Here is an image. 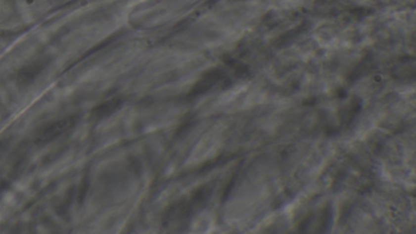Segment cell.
Returning a JSON list of instances; mask_svg holds the SVG:
<instances>
[{
	"label": "cell",
	"instance_id": "obj_1",
	"mask_svg": "<svg viewBox=\"0 0 416 234\" xmlns=\"http://www.w3.org/2000/svg\"><path fill=\"white\" fill-rule=\"evenodd\" d=\"M76 121L77 120L75 117H68L47 125L44 130L39 133L38 142L46 143L55 139L57 137L60 136L62 134L73 127V125H75Z\"/></svg>",
	"mask_w": 416,
	"mask_h": 234
},
{
	"label": "cell",
	"instance_id": "obj_2",
	"mask_svg": "<svg viewBox=\"0 0 416 234\" xmlns=\"http://www.w3.org/2000/svg\"><path fill=\"white\" fill-rule=\"evenodd\" d=\"M118 103L116 102H108L107 104L102 105L100 107V109L98 110L99 115H100L101 113L103 114V115H107V112H112V111L116 109V107H118Z\"/></svg>",
	"mask_w": 416,
	"mask_h": 234
}]
</instances>
